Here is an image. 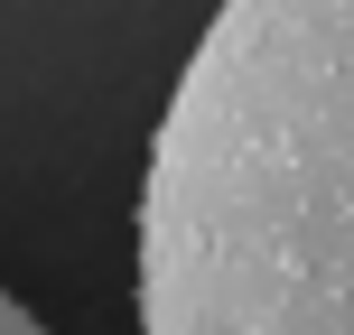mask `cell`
<instances>
[{"mask_svg":"<svg viewBox=\"0 0 354 335\" xmlns=\"http://www.w3.org/2000/svg\"><path fill=\"white\" fill-rule=\"evenodd\" d=\"M140 335H354V0H224L140 177Z\"/></svg>","mask_w":354,"mask_h":335,"instance_id":"6da1fadb","label":"cell"},{"mask_svg":"<svg viewBox=\"0 0 354 335\" xmlns=\"http://www.w3.org/2000/svg\"><path fill=\"white\" fill-rule=\"evenodd\" d=\"M0 335H47V326H37V317H28V307H19V298H10V289H0Z\"/></svg>","mask_w":354,"mask_h":335,"instance_id":"7a4b0ae2","label":"cell"}]
</instances>
